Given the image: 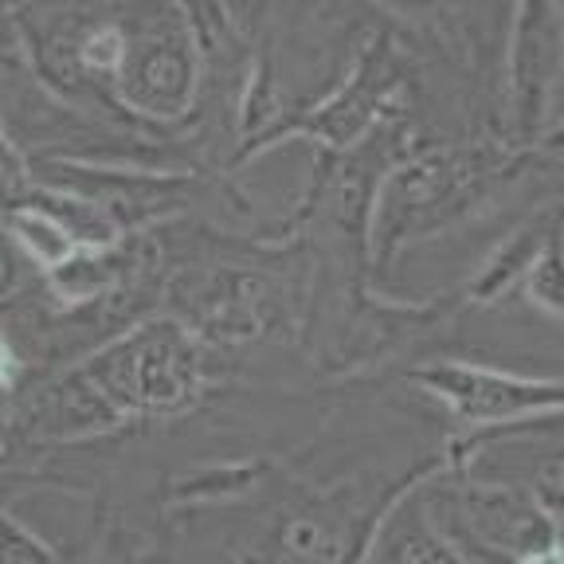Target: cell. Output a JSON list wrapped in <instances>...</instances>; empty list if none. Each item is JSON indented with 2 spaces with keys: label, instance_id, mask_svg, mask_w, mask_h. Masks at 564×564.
I'll list each match as a JSON object with an SVG mask.
<instances>
[{
  "label": "cell",
  "instance_id": "cell-4",
  "mask_svg": "<svg viewBox=\"0 0 564 564\" xmlns=\"http://www.w3.org/2000/svg\"><path fill=\"white\" fill-rule=\"evenodd\" d=\"M397 12L404 24L420 28L427 40L440 44L443 55L458 59V67H482V44L486 32H478V9L475 0H372Z\"/></svg>",
  "mask_w": 564,
  "mask_h": 564
},
{
  "label": "cell",
  "instance_id": "cell-2",
  "mask_svg": "<svg viewBox=\"0 0 564 564\" xmlns=\"http://www.w3.org/2000/svg\"><path fill=\"white\" fill-rule=\"evenodd\" d=\"M412 380L475 440L533 420H549V415H564V380L553 377H529V372L440 357V361L412 369Z\"/></svg>",
  "mask_w": 564,
  "mask_h": 564
},
{
  "label": "cell",
  "instance_id": "cell-3",
  "mask_svg": "<svg viewBox=\"0 0 564 564\" xmlns=\"http://www.w3.org/2000/svg\"><path fill=\"white\" fill-rule=\"evenodd\" d=\"M564 79V4L518 0L510 32V106L521 138L545 126Z\"/></svg>",
  "mask_w": 564,
  "mask_h": 564
},
{
  "label": "cell",
  "instance_id": "cell-1",
  "mask_svg": "<svg viewBox=\"0 0 564 564\" xmlns=\"http://www.w3.org/2000/svg\"><path fill=\"white\" fill-rule=\"evenodd\" d=\"M423 513L440 533L455 561H486V556H564V529L549 513L533 486L482 482L467 478L463 467H435L420 478Z\"/></svg>",
  "mask_w": 564,
  "mask_h": 564
},
{
  "label": "cell",
  "instance_id": "cell-5",
  "mask_svg": "<svg viewBox=\"0 0 564 564\" xmlns=\"http://www.w3.org/2000/svg\"><path fill=\"white\" fill-rule=\"evenodd\" d=\"M529 302L549 317H564V231L541 243V256L529 271Z\"/></svg>",
  "mask_w": 564,
  "mask_h": 564
}]
</instances>
